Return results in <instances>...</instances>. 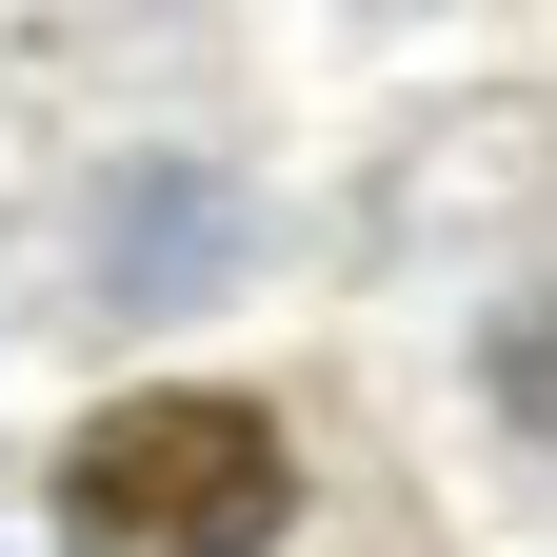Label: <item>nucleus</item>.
I'll return each instance as SVG.
<instances>
[{"instance_id": "1", "label": "nucleus", "mask_w": 557, "mask_h": 557, "mask_svg": "<svg viewBox=\"0 0 557 557\" xmlns=\"http://www.w3.org/2000/svg\"><path fill=\"white\" fill-rule=\"evenodd\" d=\"M278 498H299V458H278L259 398H120L60 458V537L81 557H259Z\"/></svg>"}]
</instances>
